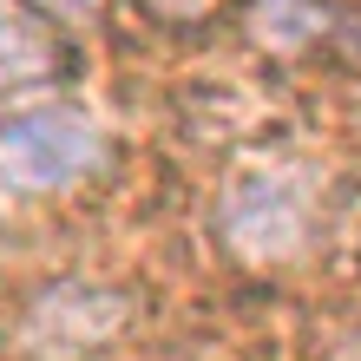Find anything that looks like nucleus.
<instances>
[{"mask_svg":"<svg viewBox=\"0 0 361 361\" xmlns=\"http://www.w3.org/2000/svg\"><path fill=\"white\" fill-rule=\"evenodd\" d=\"M329 27H335V13L322 0H257L250 7V33L269 53H309V47H322Z\"/></svg>","mask_w":361,"mask_h":361,"instance_id":"4","label":"nucleus"},{"mask_svg":"<svg viewBox=\"0 0 361 361\" xmlns=\"http://www.w3.org/2000/svg\"><path fill=\"white\" fill-rule=\"evenodd\" d=\"M309 237V178L289 164H263V171H237L224 190V243L250 263L295 257Z\"/></svg>","mask_w":361,"mask_h":361,"instance_id":"2","label":"nucleus"},{"mask_svg":"<svg viewBox=\"0 0 361 361\" xmlns=\"http://www.w3.org/2000/svg\"><path fill=\"white\" fill-rule=\"evenodd\" d=\"M66 66V47L47 27V13L27 0H0V92L7 86H47Z\"/></svg>","mask_w":361,"mask_h":361,"instance_id":"3","label":"nucleus"},{"mask_svg":"<svg viewBox=\"0 0 361 361\" xmlns=\"http://www.w3.org/2000/svg\"><path fill=\"white\" fill-rule=\"evenodd\" d=\"M27 7H39L47 20H86V13H99V0H27Z\"/></svg>","mask_w":361,"mask_h":361,"instance_id":"5","label":"nucleus"},{"mask_svg":"<svg viewBox=\"0 0 361 361\" xmlns=\"http://www.w3.org/2000/svg\"><path fill=\"white\" fill-rule=\"evenodd\" d=\"M105 164V132L79 105H27L0 118V178L13 190H73Z\"/></svg>","mask_w":361,"mask_h":361,"instance_id":"1","label":"nucleus"}]
</instances>
